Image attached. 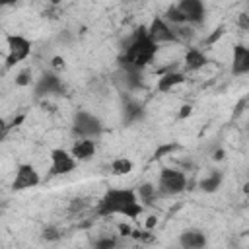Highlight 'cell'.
Masks as SVG:
<instances>
[{
    "mask_svg": "<svg viewBox=\"0 0 249 249\" xmlns=\"http://www.w3.org/2000/svg\"><path fill=\"white\" fill-rule=\"evenodd\" d=\"M121 214L130 220H138L144 214V206L138 202L134 189H107L103 196L95 202V216L107 218Z\"/></svg>",
    "mask_w": 249,
    "mask_h": 249,
    "instance_id": "6da1fadb",
    "label": "cell"
},
{
    "mask_svg": "<svg viewBox=\"0 0 249 249\" xmlns=\"http://www.w3.org/2000/svg\"><path fill=\"white\" fill-rule=\"evenodd\" d=\"M158 49H160V47L154 45V43L148 39L146 27H140V29L132 35V39H130V43H128V47H126V51H124V56L121 58L123 70H136V72H142V68H146V66L156 58Z\"/></svg>",
    "mask_w": 249,
    "mask_h": 249,
    "instance_id": "7a4b0ae2",
    "label": "cell"
},
{
    "mask_svg": "<svg viewBox=\"0 0 249 249\" xmlns=\"http://www.w3.org/2000/svg\"><path fill=\"white\" fill-rule=\"evenodd\" d=\"M72 132L78 136V140H93L103 132V124L93 113L78 111L72 121Z\"/></svg>",
    "mask_w": 249,
    "mask_h": 249,
    "instance_id": "3957f363",
    "label": "cell"
},
{
    "mask_svg": "<svg viewBox=\"0 0 249 249\" xmlns=\"http://www.w3.org/2000/svg\"><path fill=\"white\" fill-rule=\"evenodd\" d=\"M6 47H8V54H6L4 66H6V68H12V66L19 64L21 60H25V58L31 54L33 43H31L25 35L10 33V35H6Z\"/></svg>",
    "mask_w": 249,
    "mask_h": 249,
    "instance_id": "277c9868",
    "label": "cell"
},
{
    "mask_svg": "<svg viewBox=\"0 0 249 249\" xmlns=\"http://www.w3.org/2000/svg\"><path fill=\"white\" fill-rule=\"evenodd\" d=\"M158 193L160 195H167V196H173V195H179L187 189V175L179 169H173V167H163L160 171V177H158Z\"/></svg>",
    "mask_w": 249,
    "mask_h": 249,
    "instance_id": "5b68a950",
    "label": "cell"
},
{
    "mask_svg": "<svg viewBox=\"0 0 249 249\" xmlns=\"http://www.w3.org/2000/svg\"><path fill=\"white\" fill-rule=\"evenodd\" d=\"M146 35L154 45H165V43H179L177 35L173 33V27L160 16H154L152 21L146 25Z\"/></svg>",
    "mask_w": 249,
    "mask_h": 249,
    "instance_id": "8992f818",
    "label": "cell"
},
{
    "mask_svg": "<svg viewBox=\"0 0 249 249\" xmlns=\"http://www.w3.org/2000/svg\"><path fill=\"white\" fill-rule=\"evenodd\" d=\"M39 183H41V175L35 169V165H31V163H19L16 167V173H14V179H12L10 187H12V191L21 193V191H27V189L37 187Z\"/></svg>",
    "mask_w": 249,
    "mask_h": 249,
    "instance_id": "52a82bcc",
    "label": "cell"
},
{
    "mask_svg": "<svg viewBox=\"0 0 249 249\" xmlns=\"http://www.w3.org/2000/svg\"><path fill=\"white\" fill-rule=\"evenodd\" d=\"M49 158H51V167H49V175L56 177V175H68L70 171L76 169V160L70 156L68 150L64 148H53L49 152Z\"/></svg>",
    "mask_w": 249,
    "mask_h": 249,
    "instance_id": "ba28073f",
    "label": "cell"
},
{
    "mask_svg": "<svg viewBox=\"0 0 249 249\" xmlns=\"http://www.w3.org/2000/svg\"><path fill=\"white\" fill-rule=\"evenodd\" d=\"M175 6L181 12V16L185 18V23L187 25H198V23L204 21L206 8H204V4L200 0H181Z\"/></svg>",
    "mask_w": 249,
    "mask_h": 249,
    "instance_id": "9c48e42d",
    "label": "cell"
},
{
    "mask_svg": "<svg viewBox=\"0 0 249 249\" xmlns=\"http://www.w3.org/2000/svg\"><path fill=\"white\" fill-rule=\"evenodd\" d=\"M206 233L202 230H196V228H189V230H183L179 233V245L181 249H204L206 247Z\"/></svg>",
    "mask_w": 249,
    "mask_h": 249,
    "instance_id": "30bf717a",
    "label": "cell"
},
{
    "mask_svg": "<svg viewBox=\"0 0 249 249\" xmlns=\"http://www.w3.org/2000/svg\"><path fill=\"white\" fill-rule=\"evenodd\" d=\"M62 91H64V86L56 74H43L39 82L35 84L37 95H53V93H62Z\"/></svg>",
    "mask_w": 249,
    "mask_h": 249,
    "instance_id": "8fae6325",
    "label": "cell"
},
{
    "mask_svg": "<svg viewBox=\"0 0 249 249\" xmlns=\"http://www.w3.org/2000/svg\"><path fill=\"white\" fill-rule=\"evenodd\" d=\"M249 72V49L241 43L233 45V58H231V74L245 76Z\"/></svg>",
    "mask_w": 249,
    "mask_h": 249,
    "instance_id": "7c38bea8",
    "label": "cell"
},
{
    "mask_svg": "<svg viewBox=\"0 0 249 249\" xmlns=\"http://www.w3.org/2000/svg\"><path fill=\"white\" fill-rule=\"evenodd\" d=\"M185 80H187V78H185V72L167 68V70L158 78V82H156V89L161 91V93H165V91H171L173 88L181 86Z\"/></svg>",
    "mask_w": 249,
    "mask_h": 249,
    "instance_id": "4fadbf2b",
    "label": "cell"
},
{
    "mask_svg": "<svg viewBox=\"0 0 249 249\" xmlns=\"http://www.w3.org/2000/svg\"><path fill=\"white\" fill-rule=\"evenodd\" d=\"M95 150H97V146H95V140H76L72 146H70V156L76 160V161H88V160H91L93 156H95Z\"/></svg>",
    "mask_w": 249,
    "mask_h": 249,
    "instance_id": "5bb4252c",
    "label": "cell"
},
{
    "mask_svg": "<svg viewBox=\"0 0 249 249\" xmlns=\"http://www.w3.org/2000/svg\"><path fill=\"white\" fill-rule=\"evenodd\" d=\"M206 62H208L206 54H204L200 49H196V47L187 49V53H185V56H183V66H185L187 72H196V70L204 68Z\"/></svg>",
    "mask_w": 249,
    "mask_h": 249,
    "instance_id": "9a60e30c",
    "label": "cell"
},
{
    "mask_svg": "<svg viewBox=\"0 0 249 249\" xmlns=\"http://www.w3.org/2000/svg\"><path fill=\"white\" fill-rule=\"evenodd\" d=\"M136 196H138V202L146 208V206H152L154 204V200H156V196H158V189H156V185L154 183H140L136 189Z\"/></svg>",
    "mask_w": 249,
    "mask_h": 249,
    "instance_id": "2e32d148",
    "label": "cell"
},
{
    "mask_svg": "<svg viewBox=\"0 0 249 249\" xmlns=\"http://www.w3.org/2000/svg\"><path fill=\"white\" fill-rule=\"evenodd\" d=\"M222 179L224 177H222L220 171H212V173H208L206 177H202L198 181V187H200L202 193H216L222 187Z\"/></svg>",
    "mask_w": 249,
    "mask_h": 249,
    "instance_id": "e0dca14e",
    "label": "cell"
},
{
    "mask_svg": "<svg viewBox=\"0 0 249 249\" xmlns=\"http://www.w3.org/2000/svg\"><path fill=\"white\" fill-rule=\"evenodd\" d=\"M132 167H134V163H132V160H128V158H115V160L111 161V165H109L111 175H115V177L128 175V173L132 171Z\"/></svg>",
    "mask_w": 249,
    "mask_h": 249,
    "instance_id": "ac0fdd59",
    "label": "cell"
},
{
    "mask_svg": "<svg viewBox=\"0 0 249 249\" xmlns=\"http://www.w3.org/2000/svg\"><path fill=\"white\" fill-rule=\"evenodd\" d=\"M123 111H124V119H126V123L138 121V119L144 115V111H142V105H140V103H136V101H126Z\"/></svg>",
    "mask_w": 249,
    "mask_h": 249,
    "instance_id": "d6986e66",
    "label": "cell"
},
{
    "mask_svg": "<svg viewBox=\"0 0 249 249\" xmlns=\"http://www.w3.org/2000/svg\"><path fill=\"white\" fill-rule=\"evenodd\" d=\"M119 237L117 235H101L93 241V249H117Z\"/></svg>",
    "mask_w": 249,
    "mask_h": 249,
    "instance_id": "ffe728a7",
    "label": "cell"
},
{
    "mask_svg": "<svg viewBox=\"0 0 249 249\" xmlns=\"http://www.w3.org/2000/svg\"><path fill=\"white\" fill-rule=\"evenodd\" d=\"M41 237H43L45 241H58V239L62 237V231H60L56 226H47V228H43Z\"/></svg>",
    "mask_w": 249,
    "mask_h": 249,
    "instance_id": "44dd1931",
    "label": "cell"
},
{
    "mask_svg": "<svg viewBox=\"0 0 249 249\" xmlns=\"http://www.w3.org/2000/svg\"><path fill=\"white\" fill-rule=\"evenodd\" d=\"M31 82H33V76H31V70H19L18 72V76H16V86H19V88H25V86H31Z\"/></svg>",
    "mask_w": 249,
    "mask_h": 249,
    "instance_id": "7402d4cb",
    "label": "cell"
},
{
    "mask_svg": "<svg viewBox=\"0 0 249 249\" xmlns=\"http://www.w3.org/2000/svg\"><path fill=\"white\" fill-rule=\"evenodd\" d=\"M224 33H226V27H224V25H218V27H216L208 37H206V41H204V43H206V45H214L218 39H222V35H224Z\"/></svg>",
    "mask_w": 249,
    "mask_h": 249,
    "instance_id": "603a6c76",
    "label": "cell"
},
{
    "mask_svg": "<svg viewBox=\"0 0 249 249\" xmlns=\"http://www.w3.org/2000/svg\"><path fill=\"white\" fill-rule=\"evenodd\" d=\"M156 226H158V216H156V214H150V216L146 218V222H144V230L152 231Z\"/></svg>",
    "mask_w": 249,
    "mask_h": 249,
    "instance_id": "cb8c5ba5",
    "label": "cell"
},
{
    "mask_svg": "<svg viewBox=\"0 0 249 249\" xmlns=\"http://www.w3.org/2000/svg\"><path fill=\"white\" fill-rule=\"evenodd\" d=\"M51 66H53V70H64V58L62 56H53L51 58Z\"/></svg>",
    "mask_w": 249,
    "mask_h": 249,
    "instance_id": "d4e9b609",
    "label": "cell"
},
{
    "mask_svg": "<svg viewBox=\"0 0 249 249\" xmlns=\"http://www.w3.org/2000/svg\"><path fill=\"white\" fill-rule=\"evenodd\" d=\"M191 113H193V105L185 103L179 107V119H187V117H191Z\"/></svg>",
    "mask_w": 249,
    "mask_h": 249,
    "instance_id": "484cf974",
    "label": "cell"
},
{
    "mask_svg": "<svg viewBox=\"0 0 249 249\" xmlns=\"http://www.w3.org/2000/svg\"><path fill=\"white\" fill-rule=\"evenodd\" d=\"M84 206H86L84 198H74V200L70 202V210H72V212H76V210H82Z\"/></svg>",
    "mask_w": 249,
    "mask_h": 249,
    "instance_id": "4316f807",
    "label": "cell"
},
{
    "mask_svg": "<svg viewBox=\"0 0 249 249\" xmlns=\"http://www.w3.org/2000/svg\"><path fill=\"white\" fill-rule=\"evenodd\" d=\"M130 231H132V228L128 224H119V235L121 237H130Z\"/></svg>",
    "mask_w": 249,
    "mask_h": 249,
    "instance_id": "83f0119b",
    "label": "cell"
},
{
    "mask_svg": "<svg viewBox=\"0 0 249 249\" xmlns=\"http://www.w3.org/2000/svg\"><path fill=\"white\" fill-rule=\"evenodd\" d=\"M239 27H241V29H249V19H247V14H239Z\"/></svg>",
    "mask_w": 249,
    "mask_h": 249,
    "instance_id": "f1b7e54d",
    "label": "cell"
},
{
    "mask_svg": "<svg viewBox=\"0 0 249 249\" xmlns=\"http://www.w3.org/2000/svg\"><path fill=\"white\" fill-rule=\"evenodd\" d=\"M6 124H8V123H6V119H2V117H0V140H2V138L8 134V130H6Z\"/></svg>",
    "mask_w": 249,
    "mask_h": 249,
    "instance_id": "f546056e",
    "label": "cell"
},
{
    "mask_svg": "<svg viewBox=\"0 0 249 249\" xmlns=\"http://www.w3.org/2000/svg\"><path fill=\"white\" fill-rule=\"evenodd\" d=\"M212 158H214L216 161H220V160H224V150H222V148H218V150H214V152H212Z\"/></svg>",
    "mask_w": 249,
    "mask_h": 249,
    "instance_id": "4dcf8cb0",
    "label": "cell"
},
{
    "mask_svg": "<svg viewBox=\"0 0 249 249\" xmlns=\"http://www.w3.org/2000/svg\"><path fill=\"white\" fill-rule=\"evenodd\" d=\"M245 101H247V99H245V97H243V99H241V101H239V103H237V107H235V115H239V113H241V111H243V105H245Z\"/></svg>",
    "mask_w": 249,
    "mask_h": 249,
    "instance_id": "1f68e13d",
    "label": "cell"
},
{
    "mask_svg": "<svg viewBox=\"0 0 249 249\" xmlns=\"http://www.w3.org/2000/svg\"><path fill=\"white\" fill-rule=\"evenodd\" d=\"M0 56H2V49H0Z\"/></svg>",
    "mask_w": 249,
    "mask_h": 249,
    "instance_id": "d6a6232c",
    "label": "cell"
}]
</instances>
